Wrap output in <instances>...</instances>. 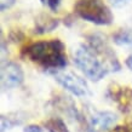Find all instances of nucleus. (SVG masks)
Masks as SVG:
<instances>
[{"instance_id":"nucleus-1","label":"nucleus","mask_w":132,"mask_h":132,"mask_svg":"<svg viewBox=\"0 0 132 132\" xmlns=\"http://www.w3.org/2000/svg\"><path fill=\"white\" fill-rule=\"evenodd\" d=\"M21 56L52 73L62 70L68 63L65 46L60 39L30 43L22 48Z\"/></svg>"},{"instance_id":"nucleus-2","label":"nucleus","mask_w":132,"mask_h":132,"mask_svg":"<svg viewBox=\"0 0 132 132\" xmlns=\"http://www.w3.org/2000/svg\"><path fill=\"white\" fill-rule=\"evenodd\" d=\"M73 61L85 76L92 81H100L109 73L102 57L88 44H80L74 47Z\"/></svg>"},{"instance_id":"nucleus-3","label":"nucleus","mask_w":132,"mask_h":132,"mask_svg":"<svg viewBox=\"0 0 132 132\" xmlns=\"http://www.w3.org/2000/svg\"><path fill=\"white\" fill-rule=\"evenodd\" d=\"M74 12L80 18L97 26H109L114 20L113 12L103 0H78Z\"/></svg>"},{"instance_id":"nucleus-4","label":"nucleus","mask_w":132,"mask_h":132,"mask_svg":"<svg viewBox=\"0 0 132 132\" xmlns=\"http://www.w3.org/2000/svg\"><path fill=\"white\" fill-rule=\"evenodd\" d=\"M53 76L58 84L74 96L85 97L88 95V86L86 81L78 74L68 70H57L53 73Z\"/></svg>"},{"instance_id":"nucleus-5","label":"nucleus","mask_w":132,"mask_h":132,"mask_svg":"<svg viewBox=\"0 0 132 132\" xmlns=\"http://www.w3.org/2000/svg\"><path fill=\"white\" fill-rule=\"evenodd\" d=\"M87 44L102 57V60L108 67L109 72H119L120 70L121 65L116 58L115 53L104 39H102L100 35H91L88 38Z\"/></svg>"},{"instance_id":"nucleus-6","label":"nucleus","mask_w":132,"mask_h":132,"mask_svg":"<svg viewBox=\"0 0 132 132\" xmlns=\"http://www.w3.org/2000/svg\"><path fill=\"white\" fill-rule=\"evenodd\" d=\"M107 97L115 103L118 109L124 114L132 112V88L128 86H121L112 84L108 86Z\"/></svg>"},{"instance_id":"nucleus-7","label":"nucleus","mask_w":132,"mask_h":132,"mask_svg":"<svg viewBox=\"0 0 132 132\" xmlns=\"http://www.w3.org/2000/svg\"><path fill=\"white\" fill-rule=\"evenodd\" d=\"M118 121L116 114L112 112L91 110L87 115V131L88 132H108Z\"/></svg>"},{"instance_id":"nucleus-8","label":"nucleus","mask_w":132,"mask_h":132,"mask_svg":"<svg viewBox=\"0 0 132 132\" xmlns=\"http://www.w3.org/2000/svg\"><path fill=\"white\" fill-rule=\"evenodd\" d=\"M24 74L20 64L15 62H7L1 67V88L10 90L17 87L23 82Z\"/></svg>"},{"instance_id":"nucleus-9","label":"nucleus","mask_w":132,"mask_h":132,"mask_svg":"<svg viewBox=\"0 0 132 132\" xmlns=\"http://www.w3.org/2000/svg\"><path fill=\"white\" fill-rule=\"evenodd\" d=\"M58 26V20H55L48 15H41L35 22V33L43 34V33L52 32Z\"/></svg>"},{"instance_id":"nucleus-10","label":"nucleus","mask_w":132,"mask_h":132,"mask_svg":"<svg viewBox=\"0 0 132 132\" xmlns=\"http://www.w3.org/2000/svg\"><path fill=\"white\" fill-rule=\"evenodd\" d=\"M114 43L120 46H131L132 47V26L121 28L113 35Z\"/></svg>"},{"instance_id":"nucleus-11","label":"nucleus","mask_w":132,"mask_h":132,"mask_svg":"<svg viewBox=\"0 0 132 132\" xmlns=\"http://www.w3.org/2000/svg\"><path fill=\"white\" fill-rule=\"evenodd\" d=\"M23 118H20V114L11 113L7 115H1V132H5L6 130L15 127L16 125L22 124Z\"/></svg>"},{"instance_id":"nucleus-12","label":"nucleus","mask_w":132,"mask_h":132,"mask_svg":"<svg viewBox=\"0 0 132 132\" xmlns=\"http://www.w3.org/2000/svg\"><path fill=\"white\" fill-rule=\"evenodd\" d=\"M45 128L48 132H70L67 125L61 118H51L44 124Z\"/></svg>"},{"instance_id":"nucleus-13","label":"nucleus","mask_w":132,"mask_h":132,"mask_svg":"<svg viewBox=\"0 0 132 132\" xmlns=\"http://www.w3.org/2000/svg\"><path fill=\"white\" fill-rule=\"evenodd\" d=\"M108 132H132V121L126 122V124H122V125H118V126L113 127Z\"/></svg>"},{"instance_id":"nucleus-14","label":"nucleus","mask_w":132,"mask_h":132,"mask_svg":"<svg viewBox=\"0 0 132 132\" xmlns=\"http://www.w3.org/2000/svg\"><path fill=\"white\" fill-rule=\"evenodd\" d=\"M61 1L62 0H41V3L44 5H46L51 11H57L58 6L61 5Z\"/></svg>"},{"instance_id":"nucleus-15","label":"nucleus","mask_w":132,"mask_h":132,"mask_svg":"<svg viewBox=\"0 0 132 132\" xmlns=\"http://www.w3.org/2000/svg\"><path fill=\"white\" fill-rule=\"evenodd\" d=\"M23 132H43V127L39 125H27L23 128Z\"/></svg>"},{"instance_id":"nucleus-16","label":"nucleus","mask_w":132,"mask_h":132,"mask_svg":"<svg viewBox=\"0 0 132 132\" xmlns=\"http://www.w3.org/2000/svg\"><path fill=\"white\" fill-rule=\"evenodd\" d=\"M13 4H15V0H1V11L9 9Z\"/></svg>"},{"instance_id":"nucleus-17","label":"nucleus","mask_w":132,"mask_h":132,"mask_svg":"<svg viewBox=\"0 0 132 132\" xmlns=\"http://www.w3.org/2000/svg\"><path fill=\"white\" fill-rule=\"evenodd\" d=\"M109 1H110L114 6H118V7L124 6V5H126V4L130 3V0H109Z\"/></svg>"},{"instance_id":"nucleus-18","label":"nucleus","mask_w":132,"mask_h":132,"mask_svg":"<svg viewBox=\"0 0 132 132\" xmlns=\"http://www.w3.org/2000/svg\"><path fill=\"white\" fill-rule=\"evenodd\" d=\"M125 63H126V65H127V68L132 70V55H130V56L126 58V62H125Z\"/></svg>"}]
</instances>
